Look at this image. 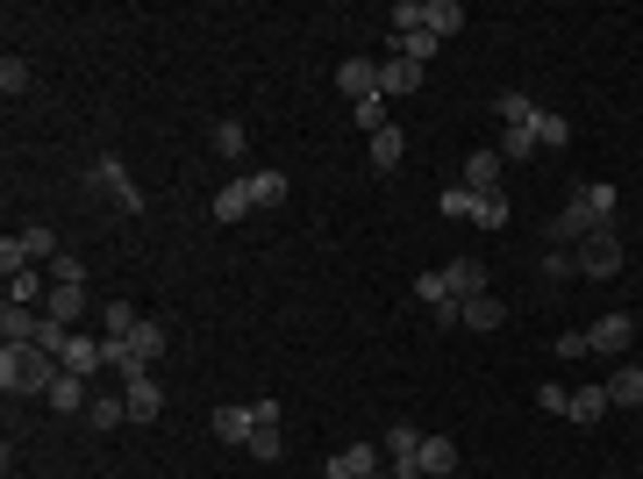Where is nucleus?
<instances>
[{
	"label": "nucleus",
	"mask_w": 643,
	"mask_h": 479,
	"mask_svg": "<svg viewBox=\"0 0 643 479\" xmlns=\"http://www.w3.org/2000/svg\"><path fill=\"white\" fill-rule=\"evenodd\" d=\"M65 365L43 351V343H0V394L8 401H29V394H51Z\"/></svg>",
	"instance_id": "nucleus-1"
},
{
	"label": "nucleus",
	"mask_w": 643,
	"mask_h": 479,
	"mask_svg": "<svg viewBox=\"0 0 643 479\" xmlns=\"http://www.w3.org/2000/svg\"><path fill=\"white\" fill-rule=\"evenodd\" d=\"M58 257V237L43 223H29V229H15V237H0V273L15 279V273H36V265H51Z\"/></svg>",
	"instance_id": "nucleus-2"
},
{
	"label": "nucleus",
	"mask_w": 643,
	"mask_h": 479,
	"mask_svg": "<svg viewBox=\"0 0 643 479\" xmlns=\"http://www.w3.org/2000/svg\"><path fill=\"white\" fill-rule=\"evenodd\" d=\"M379 451H387V472L393 479H423V429H415V423H387Z\"/></svg>",
	"instance_id": "nucleus-3"
},
{
	"label": "nucleus",
	"mask_w": 643,
	"mask_h": 479,
	"mask_svg": "<svg viewBox=\"0 0 643 479\" xmlns=\"http://www.w3.org/2000/svg\"><path fill=\"white\" fill-rule=\"evenodd\" d=\"M86 187H101L115 207L143 215V193H136V179H129V165H122V157H93V165H86Z\"/></svg>",
	"instance_id": "nucleus-4"
},
{
	"label": "nucleus",
	"mask_w": 643,
	"mask_h": 479,
	"mask_svg": "<svg viewBox=\"0 0 643 479\" xmlns=\"http://www.w3.org/2000/svg\"><path fill=\"white\" fill-rule=\"evenodd\" d=\"M629 343H636V315H629V308H615V315H601V323H587V358H622Z\"/></svg>",
	"instance_id": "nucleus-5"
},
{
	"label": "nucleus",
	"mask_w": 643,
	"mask_h": 479,
	"mask_svg": "<svg viewBox=\"0 0 643 479\" xmlns=\"http://www.w3.org/2000/svg\"><path fill=\"white\" fill-rule=\"evenodd\" d=\"M572 257H579V279H615L622 273V237H615V229H593Z\"/></svg>",
	"instance_id": "nucleus-6"
},
{
	"label": "nucleus",
	"mask_w": 643,
	"mask_h": 479,
	"mask_svg": "<svg viewBox=\"0 0 643 479\" xmlns=\"http://www.w3.org/2000/svg\"><path fill=\"white\" fill-rule=\"evenodd\" d=\"M387 451L379 444H365V437H357V444H343V451H329V465H322V479H379L387 472Z\"/></svg>",
	"instance_id": "nucleus-7"
},
{
	"label": "nucleus",
	"mask_w": 643,
	"mask_h": 479,
	"mask_svg": "<svg viewBox=\"0 0 643 479\" xmlns=\"http://www.w3.org/2000/svg\"><path fill=\"white\" fill-rule=\"evenodd\" d=\"M122 401H129V423H157V415H165V387H157L151 373L122 379Z\"/></svg>",
	"instance_id": "nucleus-8"
},
{
	"label": "nucleus",
	"mask_w": 643,
	"mask_h": 479,
	"mask_svg": "<svg viewBox=\"0 0 643 479\" xmlns=\"http://www.w3.org/2000/svg\"><path fill=\"white\" fill-rule=\"evenodd\" d=\"M165 343H172V329L157 323V315H143V323L129 329V358H136V373H151V365L165 358Z\"/></svg>",
	"instance_id": "nucleus-9"
},
{
	"label": "nucleus",
	"mask_w": 643,
	"mask_h": 479,
	"mask_svg": "<svg viewBox=\"0 0 643 479\" xmlns=\"http://www.w3.org/2000/svg\"><path fill=\"white\" fill-rule=\"evenodd\" d=\"M337 93H343V101H365V93H379V65H373V58H343V65H337Z\"/></svg>",
	"instance_id": "nucleus-10"
},
{
	"label": "nucleus",
	"mask_w": 643,
	"mask_h": 479,
	"mask_svg": "<svg viewBox=\"0 0 643 479\" xmlns=\"http://www.w3.org/2000/svg\"><path fill=\"white\" fill-rule=\"evenodd\" d=\"M415 86H423V65H407L401 51L379 58V93H387V101H401V93H415Z\"/></svg>",
	"instance_id": "nucleus-11"
},
{
	"label": "nucleus",
	"mask_w": 643,
	"mask_h": 479,
	"mask_svg": "<svg viewBox=\"0 0 643 479\" xmlns=\"http://www.w3.org/2000/svg\"><path fill=\"white\" fill-rule=\"evenodd\" d=\"M501 172H508V165H501V151L479 143V151L465 157V187H472V193H501Z\"/></svg>",
	"instance_id": "nucleus-12"
},
{
	"label": "nucleus",
	"mask_w": 643,
	"mask_h": 479,
	"mask_svg": "<svg viewBox=\"0 0 643 479\" xmlns=\"http://www.w3.org/2000/svg\"><path fill=\"white\" fill-rule=\"evenodd\" d=\"M43 308H22V301H0V343H36Z\"/></svg>",
	"instance_id": "nucleus-13"
},
{
	"label": "nucleus",
	"mask_w": 643,
	"mask_h": 479,
	"mask_svg": "<svg viewBox=\"0 0 643 479\" xmlns=\"http://www.w3.org/2000/svg\"><path fill=\"white\" fill-rule=\"evenodd\" d=\"M443 279H451V301H479V293H487V265H479V257H451Z\"/></svg>",
	"instance_id": "nucleus-14"
},
{
	"label": "nucleus",
	"mask_w": 643,
	"mask_h": 479,
	"mask_svg": "<svg viewBox=\"0 0 643 479\" xmlns=\"http://www.w3.org/2000/svg\"><path fill=\"white\" fill-rule=\"evenodd\" d=\"M93 308L86 301V287H51V301H43V323H65V329H79V315Z\"/></svg>",
	"instance_id": "nucleus-15"
},
{
	"label": "nucleus",
	"mask_w": 643,
	"mask_h": 479,
	"mask_svg": "<svg viewBox=\"0 0 643 479\" xmlns=\"http://www.w3.org/2000/svg\"><path fill=\"white\" fill-rule=\"evenodd\" d=\"M457 323L487 337V329H501V323H508V301H493V293H479V301H457Z\"/></svg>",
	"instance_id": "nucleus-16"
},
{
	"label": "nucleus",
	"mask_w": 643,
	"mask_h": 479,
	"mask_svg": "<svg viewBox=\"0 0 643 479\" xmlns=\"http://www.w3.org/2000/svg\"><path fill=\"white\" fill-rule=\"evenodd\" d=\"M65 373H79V379H93L101 373V337H86V329H72V343H65Z\"/></svg>",
	"instance_id": "nucleus-17"
},
{
	"label": "nucleus",
	"mask_w": 643,
	"mask_h": 479,
	"mask_svg": "<svg viewBox=\"0 0 643 479\" xmlns=\"http://www.w3.org/2000/svg\"><path fill=\"white\" fill-rule=\"evenodd\" d=\"M601 387H608L615 408H643V365H615V373L601 379Z\"/></svg>",
	"instance_id": "nucleus-18"
},
{
	"label": "nucleus",
	"mask_w": 643,
	"mask_h": 479,
	"mask_svg": "<svg viewBox=\"0 0 643 479\" xmlns=\"http://www.w3.org/2000/svg\"><path fill=\"white\" fill-rule=\"evenodd\" d=\"M43 401H51L58 415H86V408H93V394H86V379H79V373H58V387H51Z\"/></svg>",
	"instance_id": "nucleus-19"
},
{
	"label": "nucleus",
	"mask_w": 643,
	"mask_h": 479,
	"mask_svg": "<svg viewBox=\"0 0 643 479\" xmlns=\"http://www.w3.org/2000/svg\"><path fill=\"white\" fill-rule=\"evenodd\" d=\"M493 115H501V129H537V115H543V108L529 101V93H515V86H508V93L493 101Z\"/></svg>",
	"instance_id": "nucleus-20"
},
{
	"label": "nucleus",
	"mask_w": 643,
	"mask_h": 479,
	"mask_svg": "<svg viewBox=\"0 0 643 479\" xmlns=\"http://www.w3.org/2000/svg\"><path fill=\"white\" fill-rule=\"evenodd\" d=\"M251 187H243V179H229V187L215 193V207H207V215H215V223H243V215H251Z\"/></svg>",
	"instance_id": "nucleus-21"
},
{
	"label": "nucleus",
	"mask_w": 643,
	"mask_h": 479,
	"mask_svg": "<svg viewBox=\"0 0 643 479\" xmlns=\"http://www.w3.org/2000/svg\"><path fill=\"white\" fill-rule=\"evenodd\" d=\"M207 429H215V437H222V444H251V408H215V415H207Z\"/></svg>",
	"instance_id": "nucleus-22"
},
{
	"label": "nucleus",
	"mask_w": 643,
	"mask_h": 479,
	"mask_svg": "<svg viewBox=\"0 0 643 479\" xmlns=\"http://www.w3.org/2000/svg\"><path fill=\"white\" fill-rule=\"evenodd\" d=\"M457 472V444L451 437H423V479H451Z\"/></svg>",
	"instance_id": "nucleus-23"
},
{
	"label": "nucleus",
	"mask_w": 643,
	"mask_h": 479,
	"mask_svg": "<svg viewBox=\"0 0 643 479\" xmlns=\"http://www.w3.org/2000/svg\"><path fill=\"white\" fill-rule=\"evenodd\" d=\"M79 423L86 429H122V423H129V401H122V394H93V408H86Z\"/></svg>",
	"instance_id": "nucleus-24"
},
{
	"label": "nucleus",
	"mask_w": 643,
	"mask_h": 479,
	"mask_svg": "<svg viewBox=\"0 0 643 479\" xmlns=\"http://www.w3.org/2000/svg\"><path fill=\"white\" fill-rule=\"evenodd\" d=\"M508 215H515L508 193H472V223L479 229H508Z\"/></svg>",
	"instance_id": "nucleus-25"
},
{
	"label": "nucleus",
	"mask_w": 643,
	"mask_h": 479,
	"mask_svg": "<svg viewBox=\"0 0 643 479\" xmlns=\"http://www.w3.org/2000/svg\"><path fill=\"white\" fill-rule=\"evenodd\" d=\"M243 151H251V129H243L237 115H229V122H215V157H229V165H237Z\"/></svg>",
	"instance_id": "nucleus-26"
},
{
	"label": "nucleus",
	"mask_w": 643,
	"mask_h": 479,
	"mask_svg": "<svg viewBox=\"0 0 643 479\" xmlns=\"http://www.w3.org/2000/svg\"><path fill=\"white\" fill-rule=\"evenodd\" d=\"M608 408H615V401H608V387H579V394H572V408H565V415H572V423H601Z\"/></svg>",
	"instance_id": "nucleus-27"
},
{
	"label": "nucleus",
	"mask_w": 643,
	"mask_h": 479,
	"mask_svg": "<svg viewBox=\"0 0 643 479\" xmlns=\"http://www.w3.org/2000/svg\"><path fill=\"white\" fill-rule=\"evenodd\" d=\"M393 51H401L407 65H429V58H437L443 43H437V36H429V29H407V36H393Z\"/></svg>",
	"instance_id": "nucleus-28"
},
{
	"label": "nucleus",
	"mask_w": 643,
	"mask_h": 479,
	"mask_svg": "<svg viewBox=\"0 0 643 479\" xmlns=\"http://www.w3.org/2000/svg\"><path fill=\"white\" fill-rule=\"evenodd\" d=\"M243 187H251V201H257V207H279V201H287V172H251Z\"/></svg>",
	"instance_id": "nucleus-29"
},
{
	"label": "nucleus",
	"mask_w": 643,
	"mask_h": 479,
	"mask_svg": "<svg viewBox=\"0 0 643 479\" xmlns=\"http://www.w3.org/2000/svg\"><path fill=\"white\" fill-rule=\"evenodd\" d=\"M401 151H407V137H401V129L387 122V129L373 137V172H393V165H401Z\"/></svg>",
	"instance_id": "nucleus-30"
},
{
	"label": "nucleus",
	"mask_w": 643,
	"mask_h": 479,
	"mask_svg": "<svg viewBox=\"0 0 643 479\" xmlns=\"http://www.w3.org/2000/svg\"><path fill=\"white\" fill-rule=\"evenodd\" d=\"M493 151H501V165H522L529 151H543V143H537V129H501V143H493Z\"/></svg>",
	"instance_id": "nucleus-31"
},
{
	"label": "nucleus",
	"mask_w": 643,
	"mask_h": 479,
	"mask_svg": "<svg viewBox=\"0 0 643 479\" xmlns=\"http://www.w3.org/2000/svg\"><path fill=\"white\" fill-rule=\"evenodd\" d=\"M251 423H257V415H251ZM243 451L272 465V458H279V451H287V437H279V423H257V429H251V444H243Z\"/></svg>",
	"instance_id": "nucleus-32"
},
{
	"label": "nucleus",
	"mask_w": 643,
	"mask_h": 479,
	"mask_svg": "<svg viewBox=\"0 0 643 479\" xmlns=\"http://www.w3.org/2000/svg\"><path fill=\"white\" fill-rule=\"evenodd\" d=\"M537 143H543V151H565V143H572V122L543 108V115H537Z\"/></svg>",
	"instance_id": "nucleus-33"
},
{
	"label": "nucleus",
	"mask_w": 643,
	"mask_h": 479,
	"mask_svg": "<svg viewBox=\"0 0 643 479\" xmlns=\"http://www.w3.org/2000/svg\"><path fill=\"white\" fill-rule=\"evenodd\" d=\"M136 323H143V315H136L129 301H108V308H101V337H129Z\"/></svg>",
	"instance_id": "nucleus-34"
},
{
	"label": "nucleus",
	"mask_w": 643,
	"mask_h": 479,
	"mask_svg": "<svg viewBox=\"0 0 643 479\" xmlns=\"http://www.w3.org/2000/svg\"><path fill=\"white\" fill-rule=\"evenodd\" d=\"M0 93H8V101H22V93H29V65H22L15 51L0 58Z\"/></svg>",
	"instance_id": "nucleus-35"
},
{
	"label": "nucleus",
	"mask_w": 643,
	"mask_h": 479,
	"mask_svg": "<svg viewBox=\"0 0 643 479\" xmlns=\"http://www.w3.org/2000/svg\"><path fill=\"white\" fill-rule=\"evenodd\" d=\"M351 115H357V129H365V137H379V129H387V93H365Z\"/></svg>",
	"instance_id": "nucleus-36"
},
{
	"label": "nucleus",
	"mask_w": 643,
	"mask_h": 479,
	"mask_svg": "<svg viewBox=\"0 0 643 479\" xmlns=\"http://www.w3.org/2000/svg\"><path fill=\"white\" fill-rule=\"evenodd\" d=\"M565 279H579V257L572 251H543V287H565Z\"/></svg>",
	"instance_id": "nucleus-37"
},
{
	"label": "nucleus",
	"mask_w": 643,
	"mask_h": 479,
	"mask_svg": "<svg viewBox=\"0 0 643 479\" xmlns=\"http://www.w3.org/2000/svg\"><path fill=\"white\" fill-rule=\"evenodd\" d=\"M43 273H51V287H86V265H79L72 251H58L51 265H43Z\"/></svg>",
	"instance_id": "nucleus-38"
},
{
	"label": "nucleus",
	"mask_w": 643,
	"mask_h": 479,
	"mask_svg": "<svg viewBox=\"0 0 643 479\" xmlns=\"http://www.w3.org/2000/svg\"><path fill=\"white\" fill-rule=\"evenodd\" d=\"M415 301H423V308H443V301H451V279H443V273H423V279H415Z\"/></svg>",
	"instance_id": "nucleus-39"
},
{
	"label": "nucleus",
	"mask_w": 643,
	"mask_h": 479,
	"mask_svg": "<svg viewBox=\"0 0 643 479\" xmlns=\"http://www.w3.org/2000/svg\"><path fill=\"white\" fill-rule=\"evenodd\" d=\"M443 215H451V223H465V215H472V187H465V179H457V187H443Z\"/></svg>",
	"instance_id": "nucleus-40"
},
{
	"label": "nucleus",
	"mask_w": 643,
	"mask_h": 479,
	"mask_svg": "<svg viewBox=\"0 0 643 479\" xmlns=\"http://www.w3.org/2000/svg\"><path fill=\"white\" fill-rule=\"evenodd\" d=\"M537 408H543V415H565V408H572V387H558V379H543V387H537Z\"/></svg>",
	"instance_id": "nucleus-41"
},
{
	"label": "nucleus",
	"mask_w": 643,
	"mask_h": 479,
	"mask_svg": "<svg viewBox=\"0 0 643 479\" xmlns=\"http://www.w3.org/2000/svg\"><path fill=\"white\" fill-rule=\"evenodd\" d=\"M36 343H43V351H51V358H65V343H72V329H65V323H43V329H36Z\"/></svg>",
	"instance_id": "nucleus-42"
},
{
	"label": "nucleus",
	"mask_w": 643,
	"mask_h": 479,
	"mask_svg": "<svg viewBox=\"0 0 643 479\" xmlns=\"http://www.w3.org/2000/svg\"><path fill=\"white\" fill-rule=\"evenodd\" d=\"M558 358H587V329H565V337H558Z\"/></svg>",
	"instance_id": "nucleus-43"
},
{
	"label": "nucleus",
	"mask_w": 643,
	"mask_h": 479,
	"mask_svg": "<svg viewBox=\"0 0 643 479\" xmlns=\"http://www.w3.org/2000/svg\"><path fill=\"white\" fill-rule=\"evenodd\" d=\"M636 337H643V315H636Z\"/></svg>",
	"instance_id": "nucleus-44"
}]
</instances>
